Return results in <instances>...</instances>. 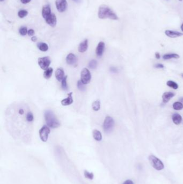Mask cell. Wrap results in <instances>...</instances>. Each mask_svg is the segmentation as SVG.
I'll use <instances>...</instances> for the list:
<instances>
[{
    "mask_svg": "<svg viewBox=\"0 0 183 184\" xmlns=\"http://www.w3.org/2000/svg\"><path fill=\"white\" fill-rule=\"evenodd\" d=\"M98 16L100 19L109 18L112 20L119 19L114 11L106 5H102L100 6L98 12Z\"/></svg>",
    "mask_w": 183,
    "mask_h": 184,
    "instance_id": "1",
    "label": "cell"
},
{
    "mask_svg": "<svg viewBox=\"0 0 183 184\" xmlns=\"http://www.w3.org/2000/svg\"><path fill=\"white\" fill-rule=\"evenodd\" d=\"M44 117L46 124L50 128L54 129L60 126L59 121L57 119L54 112L52 110H46L44 113Z\"/></svg>",
    "mask_w": 183,
    "mask_h": 184,
    "instance_id": "2",
    "label": "cell"
},
{
    "mask_svg": "<svg viewBox=\"0 0 183 184\" xmlns=\"http://www.w3.org/2000/svg\"><path fill=\"white\" fill-rule=\"evenodd\" d=\"M149 160L150 164L155 169L158 171H161L164 169V165L163 162L155 156L152 155L149 156Z\"/></svg>",
    "mask_w": 183,
    "mask_h": 184,
    "instance_id": "3",
    "label": "cell"
},
{
    "mask_svg": "<svg viewBox=\"0 0 183 184\" xmlns=\"http://www.w3.org/2000/svg\"><path fill=\"white\" fill-rule=\"evenodd\" d=\"M114 121L113 118L110 116H106L103 123V129L105 132L109 134L111 132L114 128Z\"/></svg>",
    "mask_w": 183,
    "mask_h": 184,
    "instance_id": "4",
    "label": "cell"
},
{
    "mask_svg": "<svg viewBox=\"0 0 183 184\" xmlns=\"http://www.w3.org/2000/svg\"><path fill=\"white\" fill-rule=\"evenodd\" d=\"M91 75L89 70L87 68H84L81 72V80L83 84H88L90 82Z\"/></svg>",
    "mask_w": 183,
    "mask_h": 184,
    "instance_id": "5",
    "label": "cell"
},
{
    "mask_svg": "<svg viewBox=\"0 0 183 184\" xmlns=\"http://www.w3.org/2000/svg\"><path fill=\"white\" fill-rule=\"evenodd\" d=\"M50 129L48 125H44L39 130V136L41 140L44 142L47 141Z\"/></svg>",
    "mask_w": 183,
    "mask_h": 184,
    "instance_id": "6",
    "label": "cell"
},
{
    "mask_svg": "<svg viewBox=\"0 0 183 184\" xmlns=\"http://www.w3.org/2000/svg\"><path fill=\"white\" fill-rule=\"evenodd\" d=\"M51 59L48 57H44L39 58L38 59V63L39 66L41 69L44 70H46L49 68L51 64Z\"/></svg>",
    "mask_w": 183,
    "mask_h": 184,
    "instance_id": "7",
    "label": "cell"
},
{
    "mask_svg": "<svg viewBox=\"0 0 183 184\" xmlns=\"http://www.w3.org/2000/svg\"><path fill=\"white\" fill-rule=\"evenodd\" d=\"M55 5L58 12H64L68 7L66 0H56Z\"/></svg>",
    "mask_w": 183,
    "mask_h": 184,
    "instance_id": "8",
    "label": "cell"
},
{
    "mask_svg": "<svg viewBox=\"0 0 183 184\" xmlns=\"http://www.w3.org/2000/svg\"><path fill=\"white\" fill-rule=\"evenodd\" d=\"M46 22L49 25L52 27H54L57 25V19L54 14L52 13L49 16H48L45 19Z\"/></svg>",
    "mask_w": 183,
    "mask_h": 184,
    "instance_id": "9",
    "label": "cell"
},
{
    "mask_svg": "<svg viewBox=\"0 0 183 184\" xmlns=\"http://www.w3.org/2000/svg\"><path fill=\"white\" fill-rule=\"evenodd\" d=\"M66 62L68 64L72 66L76 65L77 63V57L73 53H70L68 54L66 57Z\"/></svg>",
    "mask_w": 183,
    "mask_h": 184,
    "instance_id": "10",
    "label": "cell"
},
{
    "mask_svg": "<svg viewBox=\"0 0 183 184\" xmlns=\"http://www.w3.org/2000/svg\"><path fill=\"white\" fill-rule=\"evenodd\" d=\"M105 47V45L103 42H100V43H98L96 50V53L98 57H100L102 56L104 51Z\"/></svg>",
    "mask_w": 183,
    "mask_h": 184,
    "instance_id": "11",
    "label": "cell"
},
{
    "mask_svg": "<svg viewBox=\"0 0 183 184\" xmlns=\"http://www.w3.org/2000/svg\"><path fill=\"white\" fill-rule=\"evenodd\" d=\"M175 95V94L173 92H165L162 95L163 102L164 103H166L168 102L169 101L171 100V99L174 98Z\"/></svg>",
    "mask_w": 183,
    "mask_h": 184,
    "instance_id": "12",
    "label": "cell"
},
{
    "mask_svg": "<svg viewBox=\"0 0 183 184\" xmlns=\"http://www.w3.org/2000/svg\"><path fill=\"white\" fill-rule=\"evenodd\" d=\"M51 14V9L50 5H45L42 9V16L43 18L45 19Z\"/></svg>",
    "mask_w": 183,
    "mask_h": 184,
    "instance_id": "13",
    "label": "cell"
},
{
    "mask_svg": "<svg viewBox=\"0 0 183 184\" xmlns=\"http://www.w3.org/2000/svg\"><path fill=\"white\" fill-rule=\"evenodd\" d=\"M165 34L166 36L170 38H176V37H181L183 35L182 33H181L178 31H172V30H169L165 31Z\"/></svg>",
    "mask_w": 183,
    "mask_h": 184,
    "instance_id": "14",
    "label": "cell"
},
{
    "mask_svg": "<svg viewBox=\"0 0 183 184\" xmlns=\"http://www.w3.org/2000/svg\"><path fill=\"white\" fill-rule=\"evenodd\" d=\"M73 93L70 92L68 94V97L67 98L63 99L61 101V104L62 105L67 106V105H70L73 102V96H72Z\"/></svg>",
    "mask_w": 183,
    "mask_h": 184,
    "instance_id": "15",
    "label": "cell"
},
{
    "mask_svg": "<svg viewBox=\"0 0 183 184\" xmlns=\"http://www.w3.org/2000/svg\"><path fill=\"white\" fill-rule=\"evenodd\" d=\"M64 70L62 68H58L55 72V78L57 79V81L61 82L62 79L64 78Z\"/></svg>",
    "mask_w": 183,
    "mask_h": 184,
    "instance_id": "16",
    "label": "cell"
},
{
    "mask_svg": "<svg viewBox=\"0 0 183 184\" xmlns=\"http://www.w3.org/2000/svg\"><path fill=\"white\" fill-rule=\"evenodd\" d=\"M88 48V39H85L81 42L79 46L78 50L79 52L81 53H84L87 50Z\"/></svg>",
    "mask_w": 183,
    "mask_h": 184,
    "instance_id": "17",
    "label": "cell"
},
{
    "mask_svg": "<svg viewBox=\"0 0 183 184\" xmlns=\"http://www.w3.org/2000/svg\"><path fill=\"white\" fill-rule=\"evenodd\" d=\"M172 120L175 124L179 125L182 121V117L178 113H174L172 116Z\"/></svg>",
    "mask_w": 183,
    "mask_h": 184,
    "instance_id": "18",
    "label": "cell"
},
{
    "mask_svg": "<svg viewBox=\"0 0 183 184\" xmlns=\"http://www.w3.org/2000/svg\"><path fill=\"white\" fill-rule=\"evenodd\" d=\"M93 137L97 141H101L102 139V135L101 132L98 130H93Z\"/></svg>",
    "mask_w": 183,
    "mask_h": 184,
    "instance_id": "19",
    "label": "cell"
},
{
    "mask_svg": "<svg viewBox=\"0 0 183 184\" xmlns=\"http://www.w3.org/2000/svg\"><path fill=\"white\" fill-rule=\"evenodd\" d=\"M179 55L176 53H168L165 54L163 56V59L164 60H169L171 59H178Z\"/></svg>",
    "mask_w": 183,
    "mask_h": 184,
    "instance_id": "20",
    "label": "cell"
},
{
    "mask_svg": "<svg viewBox=\"0 0 183 184\" xmlns=\"http://www.w3.org/2000/svg\"><path fill=\"white\" fill-rule=\"evenodd\" d=\"M37 45L39 50L43 52H46L48 50V46L46 43H42V42L38 43Z\"/></svg>",
    "mask_w": 183,
    "mask_h": 184,
    "instance_id": "21",
    "label": "cell"
},
{
    "mask_svg": "<svg viewBox=\"0 0 183 184\" xmlns=\"http://www.w3.org/2000/svg\"><path fill=\"white\" fill-rule=\"evenodd\" d=\"M53 69L52 67H49L48 69H46L45 72L44 73V77L46 79H49L52 75Z\"/></svg>",
    "mask_w": 183,
    "mask_h": 184,
    "instance_id": "22",
    "label": "cell"
},
{
    "mask_svg": "<svg viewBox=\"0 0 183 184\" xmlns=\"http://www.w3.org/2000/svg\"><path fill=\"white\" fill-rule=\"evenodd\" d=\"M166 85L169 87H171V88L174 89H178V85L177 84L176 82L172 81V80L168 81L166 82Z\"/></svg>",
    "mask_w": 183,
    "mask_h": 184,
    "instance_id": "23",
    "label": "cell"
},
{
    "mask_svg": "<svg viewBox=\"0 0 183 184\" xmlns=\"http://www.w3.org/2000/svg\"><path fill=\"white\" fill-rule=\"evenodd\" d=\"M173 108L175 110H181L183 109V103L181 102H176L173 104Z\"/></svg>",
    "mask_w": 183,
    "mask_h": 184,
    "instance_id": "24",
    "label": "cell"
},
{
    "mask_svg": "<svg viewBox=\"0 0 183 184\" xmlns=\"http://www.w3.org/2000/svg\"><path fill=\"white\" fill-rule=\"evenodd\" d=\"M93 110L95 111H98L100 108V100H96L93 102L92 105Z\"/></svg>",
    "mask_w": 183,
    "mask_h": 184,
    "instance_id": "25",
    "label": "cell"
},
{
    "mask_svg": "<svg viewBox=\"0 0 183 184\" xmlns=\"http://www.w3.org/2000/svg\"><path fill=\"white\" fill-rule=\"evenodd\" d=\"M67 76H65L64 78L62 79V80L61 81V88L63 90L66 91H67L68 89L67 83Z\"/></svg>",
    "mask_w": 183,
    "mask_h": 184,
    "instance_id": "26",
    "label": "cell"
},
{
    "mask_svg": "<svg viewBox=\"0 0 183 184\" xmlns=\"http://www.w3.org/2000/svg\"><path fill=\"white\" fill-rule=\"evenodd\" d=\"M77 88H78L79 90L81 91V92H84V91H86V87H85V84H83L81 80H79L78 82H77Z\"/></svg>",
    "mask_w": 183,
    "mask_h": 184,
    "instance_id": "27",
    "label": "cell"
},
{
    "mask_svg": "<svg viewBox=\"0 0 183 184\" xmlns=\"http://www.w3.org/2000/svg\"><path fill=\"white\" fill-rule=\"evenodd\" d=\"M97 67V62L95 59L91 60L89 63V67L90 69H95Z\"/></svg>",
    "mask_w": 183,
    "mask_h": 184,
    "instance_id": "28",
    "label": "cell"
},
{
    "mask_svg": "<svg viewBox=\"0 0 183 184\" xmlns=\"http://www.w3.org/2000/svg\"><path fill=\"white\" fill-rule=\"evenodd\" d=\"M28 15V12L25 10H21L18 12V16L21 18H23L24 17H26Z\"/></svg>",
    "mask_w": 183,
    "mask_h": 184,
    "instance_id": "29",
    "label": "cell"
},
{
    "mask_svg": "<svg viewBox=\"0 0 183 184\" xmlns=\"http://www.w3.org/2000/svg\"><path fill=\"white\" fill-rule=\"evenodd\" d=\"M28 29L26 26H21L19 29V33L21 36H24L28 34Z\"/></svg>",
    "mask_w": 183,
    "mask_h": 184,
    "instance_id": "30",
    "label": "cell"
},
{
    "mask_svg": "<svg viewBox=\"0 0 183 184\" xmlns=\"http://www.w3.org/2000/svg\"><path fill=\"white\" fill-rule=\"evenodd\" d=\"M84 175L86 178H87V179L90 180H93V179L94 176L93 173H90V172H88V171L85 170L84 172Z\"/></svg>",
    "mask_w": 183,
    "mask_h": 184,
    "instance_id": "31",
    "label": "cell"
},
{
    "mask_svg": "<svg viewBox=\"0 0 183 184\" xmlns=\"http://www.w3.org/2000/svg\"><path fill=\"white\" fill-rule=\"evenodd\" d=\"M33 119H34V117H33V114L31 112H28L26 116V121L28 122H31L33 121Z\"/></svg>",
    "mask_w": 183,
    "mask_h": 184,
    "instance_id": "32",
    "label": "cell"
},
{
    "mask_svg": "<svg viewBox=\"0 0 183 184\" xmlns=\"http://www.w3.org/2000/svg\"><path fill=\"white\" fill-rule=\"evenodd\" d=\"M109 70H110V72H112L113 73H117L118 72V70L116 67H113V66L110 67Z\"/></svg>",
    "mask_w": 183,
    "mask_h": 184,
    "instance_id": "33",
    "label": "cell"
},
{
    "mask_svg": "<svg viewBox=\"0 0 183 184\" xmlns=\"http://www.w3.org/2000/svg\"><path fill=\"white\" fill-rule=\"evenodd\" d=\"M34 30H33V29H31L28 30V35L29 36H33V35H34Z\"/></svg>",
    "mask_w": 183,
    "mask_h": 184,
    "instance_id": "34",
    "label": "cell"
},
{
    "mask_svg": "<svg viewBox=\"0 0 183 184\" xmlns=\"http://www.w3.org/2000/svg\"><path fill=\"white\" fill-rule=\"evenodd\" d=\"M155 67L157 69H164V66L162 64H157L155 65Z\"/></svg>",
    "mask_w": 183,
    "mask_h": 184,
    "instance_id": "35",
    "label": "cell"
},
{
    "mask_svg": "<svg viewBox=\"0 0 183 184\" xmlns=\"http://www.w3.org/2000/svg\"><path fill=\"white\" fill-rule=\"evenodd\" d=\"M123 184H134L132 180H126L125 182H124V183Z\"/></svg>",
    "mask_w": 183,
    "mask_h": 184,
    "instance_id": "36",
    "label": "cell"
},
{
    "mask_svg": "<svg viewBox=\"0 0 183 184\" xmlns=\"http://www.w3.org/2000/svg\"><path fill=\"white\" fill-rule=\"evenodd\" d=\"M31 1V0H21V2L23 4H27V3H29V2H30Z\"/></svg>",
    "mask_w": 183,
    "mask_h": 184,
    "instance_id": "37",
    "label": "cell"
},
{
    "mask_svg": "<svg viewBox=\"0 0 183 184\" xmlns=\"http://www.w3.org/2000/svg\"><path fill=\"white\" fill-rule=\"evenodd\" d=\"M155 57L157 59H160V58H161V55H160V54H159L158 52H156L155 53Z\"/></svg>",
    "mask_w": 183,
    "mask_h": 184,
    "instance_id": "38",
    "label": "cell"
},
{
    "mask_svg": "<svg viewBox=\"0 0 183 184\" xmlns=\"http://www.w3.org/2000/svg\"><path fill=\"white\" fill-rule=\"evenodd\" d=\"M31 41L33 42H36V41H37V38L36 36H33L32 38H31Z\"/></svg>",
    "mask_w": 183,
    "mask_h": 184,
    "instance_id": "39",
    "label": "cell"
},
{
    "mask_svg": "<svg viewBox=\"0 0 183 184\" xmlns=\"http://www.w3.org/2000/svg\"><path fill=\"white\" fill-rule=\"evenodd\" d=\"M18 112H19V114L23 115V114H24V110H23V109H19V111H18Z\"/></svg>",
    "mask_w": 183,
    "mask_h": 184,
    "instance_id": "40",
    "label": "cell"
},
{
    "mask_svg": "<svg viewBox=\"0 0 183 184\" xmlns=\"http://www.w3.org/2000/svg\"><path fill=\"white\" fill-rule=\"evenodd\" d=\"M179 100V101H180L181 102L183 103V97H181V98H180Z\"/></svg>",
    "mask_w": 183,
    "mask_h": 184,
    "instance_id": "41",
    "label": "cell"
},
{
    "mask_svg": "<svg viewBox=\"0 0 183 184\" xmlns=\"http://www.w3.org/2000/svg\"><path fill=\"white\" fill-rule=\"evenodd\" d=\"M181 31L183 32V23H182V24L181 25Z\"/></svg>",
    "mask_w": 183,
    "mask_h": 184,
    "instance_id": "42",
    "label": "cell"
},
{
    "mask_svg": "<svg viewBox=\"0 0 183 184\" xmlns=\"http://www.w3.org/2000/svg\"><path fill=\"white\" fill-rule=\"evenodd\" d=\"M73 1L76 2H79V1H80V0H73Z\"/></svg>",
    "mask_w": 183,
    "mask_h": 184,
    "instance_id": "43",
    "label": "cell"
},
{
    "mask_svg": "<svg viewBox=\"0 0 183 184\" xmlns=\"http://www.w3.org/2000/svg\"><path fill=\"white\" fill-rule=\"evenodd\" d=\"M181 77H183V73H182V74H181Z\"/></svg>",
    "mask_w": 183,
    "mask_h": 184,
    "instance_id": "44",
    "label": "cell"
},
{
    "mask_svg": "<svg viewBox=\"0 0 183 184\" xmlns=\"http://www.w3.org/2000/svg\"><path fill=\"white\" fill-rule=\"evenodd\" d=\"M1 1V2H2L3 1H5V0H0Z\"/></svg>",
    "mask_w": 183,
    "mask_h": 184,
    "instance_id": "45",
    "label": "cell"
},
{
    "mask_svg": "<svg viewBox=\"0 0 183 184\" xmlns=\"http://www.w3.org/2000/svg\"><path fill=\"white\" fill-rule=\"evenodd\" d=\"M178 1H182L183 0H178Z\"/></svg>",
    "mask_w": 183,
    "mask_h": 184,
    "instance_id": "46",
    "label": "cell"
}]
</instances>
